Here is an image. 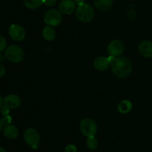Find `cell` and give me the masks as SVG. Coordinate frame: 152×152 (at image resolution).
<instances>
[{
  "mask_svg": "<svg viewBox=\"0 0 152 152\" xmlns=\"http://www.w3.org/2000/svg\"><path fill=\"white\" fill-rule=\"evenodd\" d=\"M77 147L72 144H69V145H66L65 148V152H77Z\"/></svg>",
  "mask_w": 152,
  "mask_h": 152,
  "instance_id": "cell-22",
  "label": "cell"
},
{
  "mask_svg": "<svg viewBox=\"0 0 152 152\" xmlns=\"http://www.w3.org/2000/svg\"><path fill=\"white\" fill-rule=\"evenodd\" d=\"M3 134L7 138L10 140L16 139L19 136V129L13 125H8L3 129Z\"/></svg>",
  "mask_w": 152,
  "mask_h": 152,
  "instance_id": "cell-13",
  "label": "cell"
},
{
  "mask_svg": "<svg viewBox=\"0 0 152 152\" xmlns=\"http://www.w3.org/2000/svg\"><path fill=\"white\" fill-rule=\"evenodd\" d=\"M6 59L13 63H19L25 58V52L23 49L16 45H12L7 48L4 52Z\"/></svg>",
  "mask_w": 152,
  "mask_h": 152,
  "instance_id": "cell-3",
  "label": "cell"
},
{
  "mask_svg": "<svg viewBox=\"0 0 152 152\" xmlns=\"http://www.w3.org/2000/svg\"><path fill=\"white\" fill-rule=\"evenodd\" d=\"M110 65L112 72L118 78H125L132 72V63L126 57H115Z\"/></svg>",
  "mask_w": 152,
  "mask_h": 152,
  "instance_id": "cell-1",
  "label": "cell"
},
{
  "mask_svg": "<svg viewBox=\"0 0 152 152\" xmlns=\"http://www.w3.org/2000/svg\"><path fill=\"white\" fill-rule=\"evenodd\" d=\"M73 1L75 2L76 4H77V5H81V4H85V1L86 0H73Z\"/></svg>",
  "mask_w": 152,
  "mask_h": 152,
  "instance_id": "cell-25",
  "label": "cell"
},
{
  "mask_svg": "<svg viewBox=\"0 0 152 152\" xmlns=\"http://www.w3.org/2000/svg\"><path fill=\"white\" fill-rule=\"evenodd\" d=\"M56 1H57V0H43V4L48 6V7H52V6L56 4Z\"/></svg>",
  "mask_w": 152,
  "mask_h": 152,
  "instance_id": "cell-23",
  "label": "cell"
},
{
  "mask_svg": "<svg viewBox=\"0 0 152 152\" xmlns=\"http://www.w3.org/2000/svg\"><path fill=\"white\" fill-rule=\"evenodd\" d=\"M62 13L56 9L48 10L44 16V21L46 25L51 27L58 26L62 22Z\"/></svg>",
  "mask_w": 152,
  "mask_h": 152,
  "instance_id": "cell-5",
  "label": "cell"
},
{
  "mask_svg": "<svg viewBox=\"0 0 152 152\" xmlns=\"http://www.w3.org/2000/svg\"><path fill=\"white\" fill-rule=\"evenodd\" d=\"M2 128H3V125L2 123H1V120H0V132H1V130H2Z\"/></svg>",
  "mask_w": 152,
  "mask_h": 152,
  "instance_id": "cell-27",
  "label": "cell"
},
{
  "mask_svg": "<svg viewBox=\"0 0 152 152\" xmlns=\"http://www.w3.org/2000/svg\"><path fill=\"white\" fill-rule=\"evenodd\" d=\"M94 1L96 8L101 11L108 10L113 5V0H94Z\"/></svg>",
  "mask_w": 152,
  "mask_h": 152,
  "instance_id": "cell-14",
  "label": "cell"
},
{
  "mask_svg": "<svg viewBox=\"0 0 152 152\" xmlns=\"http://www.w3.org/2000/svg\"><path fill=\"white\" fill-rule=\"evenodd\" d=\"M3 59H4V58H3V55L1 54V52H0V62H1V61H2Z\"/></svg>",
  "mask_w": 152,
  "mask_h": 152,
  "instance_id": "cell-29",
  "label": "cell"
},
{
  "mask_svg": "<svg viewBox=\"0 0 152 152\" xmlns=\"http://www.w3.org/2000/svg\"><path fill=\"white\" fill-rule=\"evenodd\" d=\"M10 108H9L8 107L6 106L5 105H3L0 108V113H1L3 116L7 115V114H9V112H10Z\"/></svg>",
  "mask_w": 152,
  "mask_h": 152,
  "instance_id": "cell-21",
  "label": "cell"
},
{
  "mask_svg": "<svg viewBox=\"0 0 152 152\" xmlns=\"http://www.w3.org/2000/svg\"><path fill=\"white\" fill-rule=\"evenodd\" d=\"M42 37L47 41H52L53 39H54L55 37H56V31L53 29V27L48 25V26L45 27L43 29Z\"/></svg>",
  "mask_w": 152,
  "mask_h": 152,
  "instance_id": "cell-16",
  "label": "cell"
},
{
  "mask_svg": "<svg viewBox=\"0 0 152 152\" xmlns=\"http://www.w3.org/2000/svg\"><path fill=\"white\" fill-rule=\"evenodd\" d=\"M110 62L108 58L105 56H99L96 58L94 62V67L98 71H105L109 68Z\"/></svg>",
  "mask_w": 152,
  "mask_h": 152,
  "instance_id": "cell-12",
  "label": "cell"
},
{
  "mask_svg": "<svg viewBox=\"0 0 152 152\" xmlns=\"http://www.w3.org/2000/svg\"><path fill=\"white\" fill-rule=\"evenodd\" d=\"M118 111L121 114H128L132 109V103L127 99L122 100L117 106Z\"/></svg>",
  "mask_w": 152,
  "mask_h": 152,
  "instance_id": "cell-15",
  "label": "cell"
},
{
  "mask_svg": "<svg viewBox=\"0 0 152 152\" xmlns=\"http://www.w3.org/2000/svg\"><path fill=\"white\" fill-rule=\"evenodd\" d=\"M24 139L26 143L32 148H37L40 141V135L38 131L34 128H29L25 131Z\"/></svg>",
  "mask_w": 152,
  "mask_h": 152,
  "instance_id": "cell-6",
  "label": "cell"
},
{
  "mask_svg": "<svg viewBox=\"0 0 152 152\" xmlns=\"http://www.w3.org/2000/svg\"><path fill=\"white\" fill-rule=\"evenodd\" d=\"M80 132L86 136L88 137L95 136V134L97 132V126L96 123L92 119L86 117L81 120L80 123Z\"/></svg>",
  "mask_w": 152,
  "mask_h": 152,
  "instance_id": "cell-4",
  "label": "cell"
},
{
  "mask_svg": "<svg viewBox=\"0 0 152 152\" xmlns=\"http://www.w3.org/2000/svg\"><path fill=\"white\" fill-rule=\"evenodd\" d=\"M43 4V0H24V4L29 9H37Z\"/></svg>",
  "mask_w": 152,
  "mask_h": 152,
  "instance_id": "cell-17",
  "label": "cell"
},
{
  "mask_svg": "<svg viewBox=\"0 0 152 152\" xmlns=\"http://www.w3.org/2000/svg\"><path fill=\"white\" fill-rule=\"evenodd\" d=\"M6 74V69L3 65H0V78L3 77Z\"/></svg>",
  "mask_w": 152,
  "mask_h": 152,
  "instance_id": "cell-24",
  "label": "cell"
},
{
  "mask_svg": "<svg viewBox=\"0 0 152 152\" xmlns=\"http://www.w3.org/2000/svg\"><path fill=\"white\" fill-rule=\"evenodd\" d=\"M139 53L145 58L152 57V42L145 40L140 43L138 47Z\"/></svg>",
  "mask_w": 152,
  "mask_h": 152,
  "instance_id": "cell-11",
  "label": "cell"
},
{
  "mask_svg": "<svg viewBox=\"0 0 152 152\" xmlns=\"http://www.w3.org/2000/svg\"><path fill=\"white\" fill-rule=\"evenodd\" d=\"M1 121V123H2L3 126H7L8 125H10L12 122V117H10V115H4L3 116L2 118L0 119Z\"/></svg>",
  "mask_w": 152,
  "mask_h": 152,
  "instance_id": "cell-19",
  "label": "cell"
},
{
  "mask_svg": "<svg viewBox=\"0 0 152 152\" xmlns=\"http://www.w3.org/2000/svg\"><path fill=\"white\" fill-rule=\"evenodd\" d=\"M0 152H7L5 151V149H4V148H2V147L0 146Z\"/></svg>",
  "mask_w": 152,
  "mask_h": 152,
  "instance_id": "cell-28",
  "label": "cell"
},
{
  "mask_svg": "<svg viewBox=\"0 0 152 152\" xmlns=\"http://www.w3.org/2000/svg\"><path fill=\"white\" fill-rule=\"evenodd\" d=\"M98 144H99L98 140L94 136L88 137L87 140H86V145L91 150L96 149L98 146Z\"/></svg>",
  "mask_w": 152,
  "mask_h": 152,
  "instance_id": "cell-18",
  "label": "cell"
},
{
  "mask_svg": "<svg viewBox=\"0 0 152 152\" xmlns=\"http://www.w3.org/2000/svg\"><path fill=\"white\" fill-rule=\"evenodd\" d=\"M123 50H124V43L119 39H114L111 41L107 48V51L109 56L114 57L120 56L123 53Z\"/></svg>",
  "mask_w": 152,
  "mask_h": 152,
  "instance_id": "cell-7",
  "label": "cell"
},
{
  "mask_svg": "<svg viewBox=\"0 0 152 152\" xmlns=\"http://www.w3.org/2000/svg\"><path fill=\"white\" fill-rule=\"evenodd\" d=\"M59 9L64 14H71L76 10V4L73 0H62L59 4Z\"/></svg>",
  "mask_w": 152,
  "mask_h": 152,
  "instance_id": "cell-10",
  "label": "cell"
},
{
  "mask_svg": "<svg viewBox=\"0 0 152 152\" xmlns=\"http://www.w3.org/2000/svg\"><path fill=\"white\" fill-rule=\"evenodd\" d=\"M3 104H4V99H3V98L0 96V108L2 106Z\"/></svg>",
  "mask_w": 152,
  "mask_h": 152,
  "instance_id": "cell-26",
  "label": "cell"
},
{
  "mask_svg": "<svg viewBox=\"0 0 152 152\" xmlns=\"http://www.w3.org/2000/svg\"><path fill=\"white\" fill-rule=\"evenodd\" d=\"M7 48V40L3 36L0 35V52L4 51Z\"/></svg>",
  "mask_w": 152,
  "mask_h": 152,
  "instance_id": "cell-20",
  "label": "cell"
},
{
  "mask_svg": "<svg viewBox=\"0 0 152 152\" xmlns=\"http://www.w3.org/2000/svg\"><path fill=\"white\" fill-rule=\"evenodd\" d=\"M21 98L18 95L11 94H8L4 98V104L10 109H15L20 106Z\"/></svg>",
  "mask_w": 152,
  "mask_h": 152,
  "instance_id": "cell-9",
  "label": "cell"
},
{
  "mask_svg": "<svg viewBox=\"0 0 152 152\" xmlns=\"http://www.w3.org/2000/svg\"><path fill=\"white\" fill-rule=\"evenodd\" d=\"M76 16L83 22H89L94 18L95 12L93 7L89 4L79 5L76 9Z\"/></svg>",
  "mask_w": 152,
  "mask_h": 152,
  "instance_id": "cell-2",
  "label": "cell"
},
{
  "mask_svg": "<svg viewBox=\"0 0 152 152\" xmlns=\"http://www.w3.org/2000/svg\"><path fill=\"white\" fill-rule=\"evenodd\" d=\"M8 34L10 38L16 42L22 41L25 37V29L23 27L17 24H13L10 25L9 28Z\"/></svg>",
  "mask_w": 152,
  "mask_h": 152,
  "instance_id": "cell-8",
  "label": "cell"
}]
</instances>
